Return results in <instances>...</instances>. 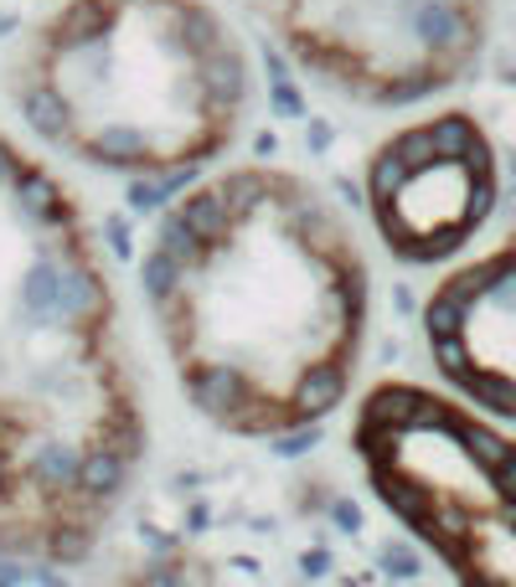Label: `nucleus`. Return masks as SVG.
I'll return each mask as SVG.
<instances>
[{
    "label": "nucleus",
    "instance_id": "5",
    "mask_svg": "<svg viewBox=\"0 0 516 587\" xmlns=\"http://www.w3.org/2000/svg\"><path fill=\"white\" fill-rule=\"evenodd\" d=\"M294 68L372 109L424 103L475 68L491 0H238Z\"/></svg>",
    "mask_w": 516,
    "mask_h": 587
},
{
    "label": "nucleus",
    "instance_id": "1",
    "mask_svg": "<svg viewBox=\"0 0 516 587\" xmlns=\"http://www.w3.org/2000/svg\"><path fill=\"white\" fill-rule=\"evenodd\" d=\"M139 284L176 386L233 438H290L346 403L372 273L351 222L284 166H233L150 227Z\"/></svg>",
    "mask_w": 516,
    "mask_h": 587
},
{
    "label": "nucleus",
    "instance_id": "4",
    "mask_svg": "<svg viewBox=\"0 0 516 587\" xmlns=\"http://www.w3.org/2000/svg\"><path fill=\"white\" fill-rule=\"evenodd\" d=\"M351 443L372 495L455 587H516V438L491 413L418 382H378Z\"/></svg>",
    "mask_w": 516,
    "mask_h": 587
},
{
    "label": "nucleus",
    "instance_id": "3",
    "mask_svg": "<svg viewBox=\"0 0 516 587\" xmlns=\"http://www.w3.org/2000/svg\"><path fill=\"white\" fill-rule=\"evenodd\" d=\"M11 99L47 150L171 181L243 135L254 63L212 0H63L21 42Z\"/></svg>",
    "mask_w": 516,
    "mask_h": 587
},
{
    "label": "nucleus",
    "instance_id": "8",
    "mask_svg": "<svg viewBox=\"0 0 516 587\" xmlns=\"http://www.w3.org/2000/svg\"><path fill=\"white\" fill-rule=\"evenodd\" d=\"M124 587H274L263 572L238 567V562H206V556H160L130 577Z\"/></svg>",
    "mask_w": 516,
    "mask_h": 587
},
{
    "label": "nucleus",
    "instance_id": "7",
    "mask_svg": "<svg viewBox=\"0 0 516 587\" xmlns=\"http://www.w3.org/2000/svg\"><path fill=\"white\" fill-rule=\"evenodd\" d=\"M424 340L455 397L516 422V233L439 279L424 304Z\"/></svg>",
    "mask_w": 516,
    "mask_h": 587
},
{
    "label": "nucleus",
    "instance_id": "2",
    "mask_svg": "<svg viewBox=\"0 0 516 587\" xmlns=\"http://www.w3.org/2000/svg\"><path fill=\"white\" fill-rule=\"evenodd\" d=\"M145 464V407L83 206L0 129V556L72 567Z\"/></svg>",
    "mask_w": 516,
    "mask_h": 587
},
{
    "label": "nucleus",
    "instance_id": "6",
    "mask_svg": "<svg viewBox=\"0 0 516 587\" xmlns=\"http://www.w3.org/2000/svg\"><path fill=\"white\" fill-rule=\"evenodd\" d=\"M501 170L470 114H429L367 160V217L397 263H445L496 212Z\"/></svg>",
    "mask_w": 516,
    "mask_h": 587
}]
</instances>
